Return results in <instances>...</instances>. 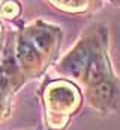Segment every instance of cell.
Wrapping results in <instances>:
<instances>
[{
    "label": "cell",
    "mask_w": 120,
    "mask_h": 130,
    "mask_svg": "<svg viewBox=\"0 0 120 130\" xmlns=\"http://www.w3.org/2000/svg\"><path fill=\"white\" fill-rule=\"evenodd\" d=\"M29 44L36 52H45L50 44V36L44 32H33L29 36Z\"/></svg>",
    "instance_id": "3"
},
{
    "label": "cell",
    "mask_w": 120,
    "mask_h": 130,
    "mask_svg": "<svg viewBox=\"0 0 120 130\" xmlns=\"http://www.w3.org/2000/svg\"><path fill=\"white\" fill-rule=\"evenodd\" d=\"M89 52L87 48H80L75 53H72V56L68 61V70L69 73L75 74V76H81L84 68L89 67Z\"/></svg>",
    "instance_id": "1"
},
{
    "label": "cell",
    "mask_w": 120,
    "mask_h": 130,
    "mask_svg": "<svg viewBox=\"0 0 120 130\" xmlns=\"http://www.w3.org/2000/svg\"><path fill=\"white\" fill-rule=\"evenodd\" d=\"M2 88H3V79L0 77V91H2Z\"/></svg>",
    "instance_id": "6"
},
{
    "label": "cell",
    "mask_w": 120,
    "mask_h": 130,
    "mask_svg": "<svg viewBox=\"0 0 120 130\" xmlns=\"http://www.w3.org/2000/svg\"><path fill=\"white\" fill-rule=\"evenodd\" d=\"M15 55H17V58H18V61H20L21 64L32 65V64L36 62V50L30 45L29 42L20 41V42L17 44Z\"/></svg>",
    "instance_id": "2"
},
{
    "label": "cell",
    "mask_w": 120,
    "mask_h": 130,
    "mask_svg": "<svg viewBox=\"0 0 120 130\" xmlns=\"http://www.w3.org/2000/svg\"><path fill=\"white\" fill-rule=\"evenodd\" d=\"M86 77H87V82L89 83H101L102 79H104V68H102L101 62L92 61L89 64V67H87Z\"/></svg>",
    "instance_id": "4"
},
{
    "label": "cell",
    "mask_w": 120,
    "mask_h": 130,
    "mask_svg": "<svg viewBox=\"0 0 120 130\" xmlns=\"http://www.w3.org/2000/svg\"><path fill=\"white\" fill-rule=\"evenodd\" d=\"M62 2H68V0H62Z\"/></svg>",
    "instance_id": "7"
},
{
    "label": "cell",
    "mask_w": 120,
    "mask_h": 130,
    "mask_svg": "<svg viewBox=\"0 0 120 130\" xmlns=\"http://www.w3.org/2000/svg\"><path fill=\"white\" fill-rule=\"evenodd\" d=\"M96 92H98V95L102 98V100H108V98L111 97V94H113V86L108 82H101L98 85Z\"/></svg>",
    "instance_id": "5"
}]
</instances>
